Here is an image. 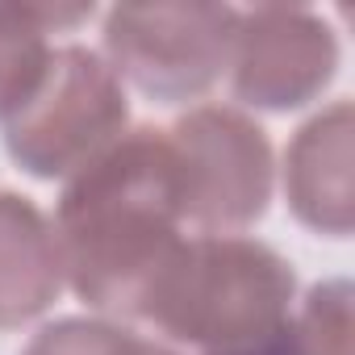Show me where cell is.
Here are the masks:
<instances>
[{
  "label": "cell",
  "mask_w": 355,
  "mask_h": 355,
  "mask_svg": "<svg viewBox=\"0 0 355 355\" xmlns=\"http://www.w3.org/2000/svg\"><path fill=\"white\" fill-rule=\"evenodd\" d=\"M293 263L243 234L184 239L155 276L142 313L175 343L205 355L247 347L288 322Z\"/></svg>",
  "instance_id": "obj_2"
},
{
  "label": "cell",
  "mask_w": 355,
  "mask_h": 355,
  "mask_svg": "<svg viewBox=\"0 0 355 355\" xmlns=\"http://www.w3.org/2000/svg\"><path fill=\"white\" fill-rule=\"evenodd\" d=\"M21 355H155V343L105 318H63L38 330Z\"/></svg>",
  "instance_id": "obj_10"
},
{
  "label": "cell",
  "mask_w": 355,
  "mask_h": 355,
  "mask_svg": "<svg viewBox=\"0 0 355 355\" xmlns=\"http://www.w3.org/2000/svg\"><path fill=\"white\" fill-rule=\"evenodd\" d=\"M226 355H309V351H305V343H301L297 322L288 318V322L276 326L272 334H263V338H255V343H247V347H234V351H226Z\"/></svg>",
  "instance_id": "obj_11"
},
{
  "label": "cell",
  "mask_w": 355,
  "mask_h": 355,
  "mask_svg": "<svg viewBox=\"0 0 355 355\" xmlns=\"http://www.w3.org/2000/svg\"><path fill=\"white\" fill-rule=\"evenodd\" d=\"M51 63L46 30L30 9H0V121H9L42 84Z\"/></svg>",
  "instance_id": "obj_9"
},
{
  "label": "cell",
  "mask_w": 355,
  "mask_h": 355,
  "mask_svg": "<svg viewBox=\"0 0 355 355\" xmlns=\"http://www.w3.org/2000/svg\"><path fill=\"white\" fill-rule=\"evenodd\" d=\"M334 71V38L305 9L239 13L230 42V88L247 105L297 109Z\"/></svg>",
  "instance_id": "obj_6"
},
{
  "label": "cell",
  "mask_w": 355,
  "mask_h": 355,
  "mask_svg": "<svg viewBox=\"0 0 355 355\" xmlns=\"http://www.w3.org/2000/svg\"><path fill=\"white\" fill-rule=\"evenodd\" d=\"M180 171L184 222L205 234H239L259 222L272 197L268 134L239 109L197 105L167 130Z\"/></svg>",
  "instance_id": "obj_5"
},
{
  "label": "cell",
  "mask_w": 355,
  "mask_h": 355,
  "mask_svg": "<svg viewBox=\"0 0 355 355\" xmlns=\"http://www.w3.org/2000/svg\"><path fill=\"white\" fill-rule=\"evenodd\" d=\"M155 355H175V351H167V347H155Z\"/></svg>",
  "instance_id": "obj_12"
},
{
  "label": "cell",
  "mask_w": 355,
  "mask_h": 355,
  "mask_svg": "<svg viewBox=\"0 0 355 355\" xmlns=\"http://www.w3.org/2000/svg\"><path fill=\"white\" fill-rule=\"evenodd\" d=\"M125 88L105 55L59 46L34 96L5 121V146L38 180H71L125 134Z\"/></svg>",
  "instance_id": "obj_3"
},
{
  "label": "cell",
  "mask_w": 355,
  "mask_h": 355,
  "mask_svg": "<svg viewBox=\"0 0 355 355\" xmlns=\"http://www.w3.org/2000/svg\"><path fill=\"white\" fill-rule=\"evenodd\" d=\"M284 193L305 226L347 230V105L330 117H313L297 134L284 155Z\"/></svg>",
  "instance_id": "obj_8"
},
{
  "label": "cell",
  "mask_w": 355,
  "mask_h": 355,
  "mask_svg": "<svg viewBox=\"0 0 355 355\" xmlns=\"http://www.w3.org/2000/svg\"><path fill=\"white\" fill-rule=\"evenodd\" d=\"M239 13L218 5H117L105 13V63L155 101H197L230 63Z\"/></svg>",
  "instance_id": "obj_4"
},
{
  "label": "cell",
  "mask_w": 355,
  "mask_h": 355,
  "mask_svg": "<svg viewBox=\"0 0 355 355\" xmlns=\"http://www.w3.org/2000/svg\"><path fill=\"white\" fill-rule=\"evenodd\" d=\"M63 284L55 222L30 197L0 189V330L46 313Z\"/></svg>",
  "instance_id": "obj_7"
},
{
  "label": "cell",
  "mask_w": 355,
  "mask_h": 355,
  "mask_svg": "<svg viewBox=\"0 0 355 355\" xmlns=\"http://www.w3.org/2000/svg\"><path fill=\"white\" fill-rule=\"evenodd\" d=\"M180 171L167 130L121 134L63 184L55 239L63 280L105 313H142V301L180 247Z\"/></svg>",
  "instance_id": "obj_1"
}]
</instances>
